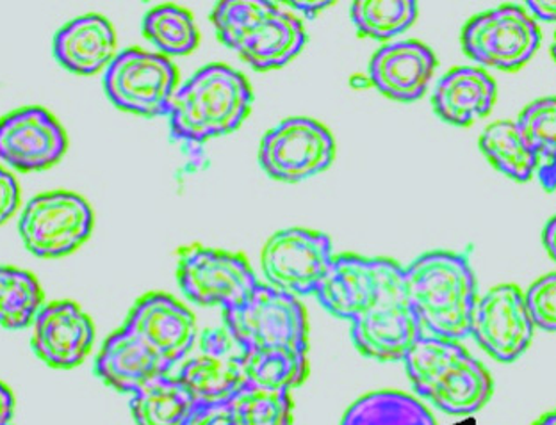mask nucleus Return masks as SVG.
<instances>
[{
  "instance_id": "obj_1",
  "label": "nucleus",
  "mask_w": 556,
  "mask_h": 425,
  "mask_svg": "<svg viewBox=\"0 0 556 425\" xmlns=\"http://www.w3.org/2000/svg\"><path fill=\"white\" fill-rule=\"evenodd\" d=\"M405 285L422 336L453 342L471 336L478 288L466 255L425 253L405 268Z\"/></svg>"
},
{
  "instance_id": "obj_2",
  "label": "nucleus",
  "mask_w": 556,
  "mask_h": 425,
  "mask_svg": "<svg viewBox=\"0 0 556 425\" xmlns=\"http://www.w3.org/2000/svg\"><path fill=\"white\" fill-rule=\"evenodd\" d=\"M254 91L238 69L222 63L191 75L169 102V134L189 149L230 134L249 118Z\"/></svg>"
},
{
  "instance_id": "obj_3",
  "label": "nucleus",
  "mask_w": 556,
  "mask_h": 425,
  "mask_svg": "<svg viewBox=\"0 0 556 425\" xmlns=\"http://www.w3.org/2000/svg\"><path fill=\"white\" fill-rule=\"evenodd\" d=\"M417 396L450 415H472L494 391L491 374L458 342L421 336L405 357Z\"/></svg>"
},
{
  "instance_id": "obj_4",
  "label": "nucleus",
  "mask_w": 556,
  "mask_h": 425,
  "mask_svg": "<svg viewBox=\"0 0 556 425\" xmlns=\"http://www.w3.org/2000/svg\"><path fill=\"white\" fill-rule=\"evenodd\" d=\"M421 336L408 301L405 268L393 260L377 297L352 321L353 344L371 360L403 361Z\"/></svg>"
},
{
  "instance_id": "obj_5",
  "label": "nucleus",
  "mask_w": 556,
  "mask_h": 425,
  "mask_svg": "<svg viewBox=\"0 0 556 425\" xmlns=\"http://www.w3.org/2000/svg\"><path fill=\"white\" fill-rule=\"evenodd\" d=\"M224 326L244 351L264 347H291L308 351L307 312L299 297L258 283L254 294L224 312Z\"/></svg>"
},
{
  "instance_id": "obj_6",
  "label": "nucleus",
  "mask_w": 556,
  "mask_h": 425,
  "mask_svg": "<svg viewBox=\"0 0 556 425\" xmlns=\"http://www.w3.org/2000/svg\"><path fill=\"white\" fill-rule=\"evenodd\" d=\"M541 29L525 5H500L467 22L463 49L483 68L516 72L541 47Z\"/></svg>"
},
{
  "instance_id": "obj_7",
  "label": "nucleus",
  "mask_w": 556,
  "mask_h": 425,
  "mask_svg": "<svg viewBox=\"0 0 556 425\" xmlns=\"http://www.w3.org/2000/svg\"><path fill=\"white\" fill-rule=\"evenodd\" d=\"M104 90L118 110L160 118L179 90V74L168 57L132 47L118 52L105 69Z\"/></svg>"
},
{
  "instance_id": "obj_8",
  "label": "nucleus",
  "mask_w": 556,
  "mask_h": 425,
  "mask_svg": "<svg viewBox=\"0 0 556 425\" xmlns=\"http://www.w3.org/2000/svg\"><path fill=\"white\" fill-rule=\"evenodd\" d=\"M177 282L189 301L202 307H222L224 312L241 307L261 283L241 253L200 244L180 249Z\"/></svg>"
},
{
  "instance_id": "obj_9",
  "label": "nucleus",
  "mask_w": 556,
  "mask_h": 425,
  "mask_svg": "<svg viewBox=\"0 0 556 425\" xmlns=\"http://www.w3.org/2000/svg\"><path fill=\"white\" fill-rule=\"evenodd\" d=\"M336 141L324 124L313 118H288L261 139L258 164L269 179L299 183L330 168Z\"/></svg>"
},
{
  "instance_id": "obj_10",
  "label": "nucleus",
  "mask_w": 556,
  "mask_h": 425,
  "mask_svg": "<svg viewBox=\"0 0 556 425\" xmlns=\"http://www.w3.org/2000/svg\"><path fill=\"white\" fill-rule=\"evenodd\" d=\"M93 223V210L83 196L54 191L40 194L25 205L18 230L33 255L61 258L88 241Z\"/></svg>"
},
{
  "instance_id": "obj_11",
  "label": "nucleus",
  "mask_w": 556,
  "mask_h": 425,
  "mask_svg": "<svg viewBox=\"0 0 556 425\" xmlns=\"http://www.w3.org/2000/svg\"><path fill=\"white\" fill-rule=\"evenodd\" d=\"M336 255L330 237L307 228H288L269 237L261 268L269 287L294 297L314 296Z\"/></svg>"
},
{
  "instance_id": "obj_12",
  "label": "nucleus",
  "mask_w": 556,
  "mask_h": 425,
  "mask_svg": "<svg viewBox=\"0 0 556 425\" xmlns=\"http://www.w3.org/2000/svg\"><path fill=\"white\" fill-rule=\"evenodd\" d=\"M244 349L227 327H214L200 336V352L180 365V383L199 408L229 404L247 386Z\"/></svg>"
},
{
  "instance_id": "obj_13",
  "label": "nucleus",
  "mask_w": 556,
  "mask_h": 425,
  "mask_svg": "<svg viewBox=\"0 0 556 425\" xmlns=\"http://www.w3.org/2000/svg\"><path fill=\"white\" fill-rule=\"evenodd\" d=\"M532 315L516 285H500L480 297L472 313L471 336L494 360L510 363L525 355L533 338Z\"/></svg>"
},
{
  "instance_id": "obj_14",
  "label": "nucleus",
  "mask_w": 556,
  "mask_h": 425,
  "mask_svg": "<svg viewBox=\"0 0 556 425\" xmlns=\"http://www.w3.org/2000/svg\"><path fill=\"white\" fill-rule=\"evenodd\" d=\"M68 139L60 121L43 107H24L0 119V160L24 173L60 163Z\"/></svg>"
},
{
  "instance_id": "obj_15",
  "label": "nucleus",
  "mask_w": 556,
  "mask_h": 425,
  "mask_svg": "<svg viewBox=\"0 0 556 425\" xmlns=\"http://www.w3.org/2000/svg\"><path fill=\"white\" fill-rule=\"evenodd\" d=\"M124 326L144 342L169 369L188 357L197 340L193 312L163 292L139 297Z\"/></svg>"
},
{
  "instance_id": "obj_16",
  "label": "nucleus",
  "mask_w": 556,
  "mask_h": 425,
  "mask_svg": "<svg viewBox=\"0 0 556 425\" xmlns=\"http://www.w3.org/2000/svg\"><path fill=\"white\" fill-rule=\"evenodd\" d=\"M307 30L299 16L266 0L264 10L227 43L255 72L282 68L302 52Z\"/></svg>"
},
{
  "instance_id": "obj_17",
  "label": "nucleus",
  "mask_w": 556,
  "mask_h": 425,
  "mask_svg": "<svg viewBox=\"0 0 556 425\" xmlns=\"http://www.w3.org/2000/svg\"><path fill=\"white\" fill-rule=\"evenodd\" d=\"M91 317L72 301L46 302L33 322V351L52 369L80 365L93 347Z\"/></svg>"
},
{
  "instance_id": "obj_18",
  "label": "nucleus",
  "mask_w": 556,
  "mask_h": 425,
  "mask_svg": "<svg viewBox=\"0 0 556 425\" xmlns=\"http://www.w3.org/2000/svg\"><path fill=\"white\" fill-rule=\"evenodd\" d=\"M391 263V258L336 255L314 296L327 312L352 322L377 297Z\"/></svg>"
},
{
  "instance_id": "obj_19",
  "label": "nucleus",
  "mask_w": 556,
  "mask_h": 425,
  "mask_svg": "<svg viewBox=\"0 0 556 425\" xmlns=\"http://www.w3.org/2000/svg\"><path fill=\"white\" fill-rule=\"evenodd\" d=\"M438 57L421 41H394L372 54L368 75L375 90L394 102H416L427 93Z\"/></svg>"
},
{
  "instance_id": "obj_20",
  "label": "nucleus",
  "mask_w": 556,
  "mask_h": 425,
  "mask_svg": "<svg viewBox=\"0 0 556 425\" xmlns=\"http://www.w3.org/2000/svg\"><path fill=\"white\" fill-rule=\"evenodd\" d=\"M169 371L172 369L125 326L104 342L94 360V374L102 383L130 396Z\"/></svg>"
},
{
  "instance_id": "obj_21",
  "label": "nucleus",
  "mask_w": 556,
  "mask_h": 425,
  "mask_svg": "<svg viewBox=\"0 0 556 425\" xmlns=\"http://www.w3.org/2000/svg\"><path fill=\"white\" fill-rule=\"evenodd\" d=\"M54 57L70 74L94 75L116 57V35L108 18L85 15L68 22L54 38Z\"/></svg>"
},
{
  "instance_id": "obj_22",
  "label": "nucleus",
  "mask_w": 556,
  "mask_h": 425,
  "mask_svg": "<svg viewBox=\"0 0 556 425\" xmlns=\"http://www.w3.org/2000/svg\"><path fill=\"white\" fill-rule=\"evenodd\" d=\"M496 82L478 66H458L442 75L432 96L439 118L455 127H467L485 118L496 102Z\"/></svg>"
},
{
  "instance_id": "obj_23",
  "label": "nucleus",
  "mask_w": 556,
  "mask_h": 425,
  "mask_svg": "<svg viewBox=\"0 0 556 425\" xmlns=\"http://www.w3.org/2000/svg\"><path fill=\"white\" fill-rule=\"evenodd\" d=\"M130 411L138 425H188L199 405L179 377L163 374L136 391Z\"/></svg>"
},
{
  "instance_id": "obj_24",
  "label": "nucleus",
  "mask_w": 556,
  "mask_h": 425,
  "mask_svg": "<svg viewBox=\"0 0 556 425\" xmlns=\"http://www.w3.org/2000/svg\"><path fill=\"white\" fill-rule=\"evenodd\" d=\"M243 374L250 388L291 394L307 379V352L291 347L252 349L244 352Z\"/></svg>"
},
{
  "instance_id": "obj_25",
  "label": "nucleus",
  "mask_w": 556,
  "mask_h": 425,
  "mask_svg": "<svg viewBox=\"0 0 556 425\" xmlns=\"http://www.w3.org/2000/svg\"><path fill=\"white\" fill-rule=\"evenodd\" d=\"M341 425H438L430 411L403 391H372L353 402Z\"/></svg>"
},
{
  "instance_id": "obj_26",
  "label": "nucleus",
  "mask_w": 556,
  "mask_h": 425,
  "mask_svg": "<svg viewBox=\"0 0 556 425\" xmlns=\"http://www.w3.org/2000/svg\"><path fill=\"white\" fill-rule=\"evenodd\" d=\"M516 124L535 155L539 182L552 193L556 189V96L527 105Z\"/></svg>"
},
{
  "instance_id": "obj_27",
  "label": "nucleus",
  "mask_w": 556,
  "mask_h": 425,
  "mask_svg": "<svg viewBox=\"0 0 556 425\" xmlns=\"http://www.w3.org/2000/svg\"><path fill=\"white\" fill-rule=\"evenodd\" d=\"M480 150L486 160L508 179L528 182L536 173V158L516 121H496L483 130Z\"/></svg>"
},
{
  "instance_id": "obj_28",
  "label": "nucleus",
  "mask_w": 556,
  "mask_h": 425,
  "mask_svg": "<svg viewBox=\"0 0 556 425\" xmlns=\"http://www.w3.org/2000/svg\"><path fill=\"white\" fill-rule=\"evenodd\" d=\"M43 297L35 274L0 266V326L4 330L16 332L33 326L46 305Z\"/></svg>"
},
{
  "instance_id": "obj_29",
  "label": "nucleus",
  "mask_w": 556,
  "mask_h": 425,
  "mask_svg": "<svg viewBox=\"0 0 556 425\" xmlns=\"http://www.w3.org/2000/svg\"><path fill=\"white\" fill-rule=\"evenodd\" d=\"M141 30L164 57L188 55L199 47L200 35L193 15L179 5H157L150 10Z\"/></svg>"
},
{
  "instance_id": "obj_30",
  "label": "nucleus",
  "mask_w": 556,
  "mask_h": 425,
  "mask_svg": "<svg viewBox=\"0 0 556 425\" xmlns=\"http://www.w3.org/2000/svg\"><path fill=\"white\" fill-rule=\"evenodd\" d=\"M358 35L386 41L413 27L417 4L413 0H358L350 10Z\"/></svg>"
},
{
  "instance_id": "obj_31",
  "label": "nucleus",
  "mask_w": 556,
  "mask_h": 425,
  "mask_svg": "<svg viewBox=\"0 0 556 425\" xmlns=\"http://www.w3.org/2000/svg\"><path fill=\"white\" fill-rule=\"evenodd\" d=\"M229 410L233 425H293V401L288 391L244 386L229 402Z\"/></svg>"
},
{
  "instance_id": "obj_32",
  "label": "nucleus",
  "mask_w": 556,
  "mask_h": 425,
  "mask_svg": "<svg viewBox=\"0 0 556 425\" xmlns=\"http://www.w3.org/2000/svg\"><path fill=\"white\" fill-rule=\"evenodd\" d=\"M525 299L533 324L546 332H556V272L536 280Z\"/></svg>"
},
{
  "instance_id": "obj_33",
  "label": "nucleus",
  "mask_w": 556,
  "mask_h": 425,
  "mask_svg": "<svg viewBox=\"0 0 556 425\" xmlns=\"http://www.w3.org/2000/svg\"><path fill=\"white\" fill-rule=\"evenodd\" d=\"M18 205H21L18 183L10 171L0 168V224L5 223L16 212Z\"/></svg>"
},
{
  "instance_id": "obj_34",
  "label": "nucleus",
  "mask_w": 556,
  "mask_h": 425,
  "mask_svg": "<svg viewBox=\"0 0 556 425\" xmlns=\"http://www.w3.org/2000/svg\"><path fill=\"white\" fill-rule=\"evenodd\" d=\"M188 425H233L229 404L199 408Z\"/></svg>"
},
{
  "instance_id": "obj_35",
  "label": "nucleus",
  "mask_w": 556,
  "mask_h": 425,
  "mask_svg": "<svg viewBox=\"0 0 556 425\" xmlns=\"http://www.w3.org/2000/svg\"><path fill=\"white\" fill-rule=\"evenodd\" d=\"M15 416V397L8 386L0 383V425L13 424Z\"/></svg>"
},
{
  "instance_id": "obj_36",
  "label": "nucleus",
  "mask_w": 556,
  "mask_h": 425,
  "mask_svg": "<svg viewBox=\"0 0 556 425\" xmlns=\"http://www.w3.org/2000/svg\"><path fill=\"white\" fill-rule=\"evenodd\" d=\"M533 21L556 22V0L549 2H527L525 4Z\"/></svg>"
},
{
  "instance_id": "obj_37",
  "label": "nucleus",
  "mask_w": 556,
  "mask_h": 425,
  "mask_svg": "<svg viewBox=\"0 0 556 425\" xmlns=\"http://www.w3.org/2000/svg\"><path fill=\"white\" fill-rule=\"evenodd\" d=\"M286 5H289L293 11H299L307 18H316L321 11L330 8L332 2H286Z\"/></svg>"
},
{
  "instance_id": "obj_38",
  "label": "nucleus",
  "mask_w": 556,
  "mask_h": 425,
  "mask_svg": "<svg viewBox=\"0 0 556 425\" xmlns=\"http://www.w3.org/2000/svg\"><path fill=\"white\" fill-rule=\"evenodd\" d=\"M542 241H544V246H546V252L549 253V257L556 262V216L547 221Z\"/></svg>"
},
{
  "instance_id": "obj_39",
  "label": "nucleus",
  "mask_w": 556,
  "mask_h": 425,
  "mask_svg": "<svg viewBox=\"0 0 556 425\" xmlns=\"http://www.w3.org/2000/svg\"><path fill=\"white\" fill-rule=\"evenodd\" d=\"M350 86L355 88V90H368V88H372L369 75L364 74L353 75L352 79H350Z\"/></svg>"
},
{
  "instance_id": "obj_40",
  "label": "nucleus",
  "mask_w": 556,
  "mask_h": 425,
  "mask_svg": "<svg viewBox=\"0 0 556 425\" xmlns=\"http://www.w3.org/2000/svg\"><path fill=\"white\" fill-rule=\"evenodd\" d=\"M533 425H556V411L542 416L541 421H536Z\"/></svg>"
},
{
  "instance_id": "obj_41",
  "label": "nucleus",
  "mask_w": 556,
  "mask_h": 425,
  "mask_svg": "<svg viewBox=\"0 0 556 425\" xmlns=\"http://www.w3.org/2000/svg\"><path fill=\"white\" fill-rule=\"evenodd\" d=\"M552 54H553V60L556 61V33H555V41H553V46H552Z\"/></svg>"
}]
</instances>
